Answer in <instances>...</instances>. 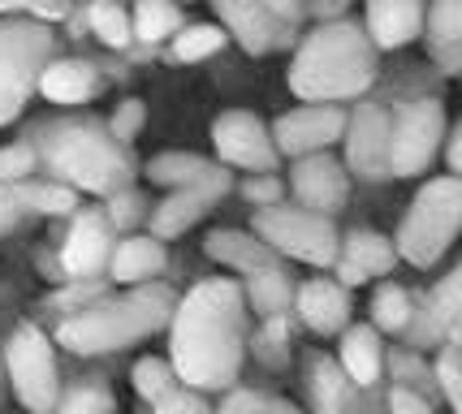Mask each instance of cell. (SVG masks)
I'll return each instance as SVG.
<instances>
[{"label": "cell", "mask_w": 462, "mask_h": 414, "mask_svg": "<svg viewBox=\"0 0 462 414\" xmlns=\"http://www.w3.org/2000/svg\"><path fill=\"white\" fill-rule=\"evenodd\" d=\"M22 212H40V216H69L79 212V190L60 186V181H22L14 186Z\"/></svg>", "instance_id": "obj_27"}, {"label": "cell", "mask_w": 462, "mask_h": 414, "mask_svg": "<svg viewBox=\"0 0 462 414\" xmlns=\"http://www.w3.org/2000/svg\"><path fill=\"white\" fill-rule=\"evenodd\" d=\"M458 69H462V60H458Z\"/></svg>", "instance_id": "obj_52"}, {"label": "cell", "mask_w": 462, "mask_h": 414, "mask_svg": "<svg viewBox=\"0 0 462 414\" xmlns=\"http://www.w3.org/2000/svg\"><path fill=\"white\" fill-rule=\"evenodd\" d=\"M87 22H91V35L108 48H130L134 40V22H130V9H121L113 0H100L87 9Z\"/></svg>", "instance_id": "obj_32"}, {"label": "cell", "mask_w": 462, "mask_h": 414, "mask_svg": "<svg viewBox=\"0 0 462 414\" xmlns=\"http://www.w3.org/2000/svg\"><path fill=\"white\" fill-rule=\"evenodd\" d=\"M100 298H104L100 281H69V290H60V294L52 298V307H60V311L69 307V311L79 316V311H87V307H96Z\"/></svg>", "instance_id": "obj_42"}, {"label": "cell", "mask_w": 462, "mask_h": 414, "mask_svg": "<svg viewBox=\"0 0 462 414\" xmlns=\"http://www.w3.org/2000/svg\"><path fill=\"white\" fill-rule=\"evenodd\" d=\"M212 143H217V156L229 169H246V173H273L277 160H282L277 143H273V130L255 113H242V108L217 117Z\"/></svg>", "instance_id": "obj_11"}, {"label": "cell", "mask_w": 462, "mask_h": 414, "mask_svg": "<svg viewBox=\"0 0 462 414\" xmlns=\"http://www.w3.org/2000/svg\"><path fill=\"white\" fill-rule=\"evenodd\" d=\"M449 169H454V178H462V125L449 138Z\"/></svg>", "instance_id": "obj_49"}, {"label": "cell", "mask_w": 462, "mask_h": 414, "mask_svg": "<svg viewBox=\"0 0 462 414\" xmlns=\"http://www.w3.org/2000/svg\"><path fill=\"white\" fill-rule=\"evenodd\" d=\"M285 195V186L277 181V173H255V178L242 181V198L246 203H255V212H263V207H277Z\"/></svg>", "instance_id": "obj_40"}, {"label": "cell", "mask_w": 462, "mask_h": 414, "mask_svg": "<svg viewBox=\"0 0 462 414\" xmlns=\"http://www.w3.org/2000/svg\"><path fill=\"white\" fill-rule=\"evenodd\" d=\"M242 285L199 281L173 311V372L195 393H221L242 372L246 333H242Z\"/></svg>", "instance_id": "obj_1"}, {"label": "cell", "mask_w": 462, "mask_h": 414, "mask_svg": "<svg viewBox=\"0 0 462 414\" xmlns=\"http://www.w3.org/2000/svg\"><path fill=\"white\" fill-rule=\"evenodd\" d=\"M5 375L14 380V393L31 414H57L60 406V375L52 341L35 324H18L5 341Z\"/></svg>", "instance_id": "obj_8"}, {"label": "cell", "mask_w": 462, "mask_h": 414, "mask_svg": "<svg viewBox=\"0 0 462 414\" xmlns=\"http://www.w3.org/2000/svg\"><path fill=\"white\" fill-rule=\"evenodd\" d=\"M346 173L359 181L393 178V117L381 104H359L346 121Z\"/></svg>", "instance_id": "obj_10"}, {"label": "cell", "mask_w": 462, "mask_h": 414, "mask_svg": "<svg viewBox=\"0 0 462 414\" xmlns=\"http://www.w3.org/2000/svg\"><path fill=\"white\" fill-rule=\"evenodd\" d=\"M393 372H398V389H411V393H420L415 384H420V380H428V372L420 367V358H411V354L393 358Z\"/></svg>", "instance_id": "obj_46"}, {"label": "cell", "mask_w": 462, "mask_h": 414, "mask_svg": "<svg viewBox=\"0 0 462 414\" xmlns=\"http://www.w3.org/2000/svg\"><path fill=\"white\" fill-rule=\"evenodd\" d=\"M217 414H299V406H290L282 397H263V393H234Z\"/></svg>", "instance_id": "obj_39"}, {"label": "cell", "mask_w": 462, "mask_h": 414, "mask_svg": "<svg viewBox=\"0 0 462 414\" xmlns=\"http://www.w3.org/2000/svg\"><path fill=\"white\" fill-rule=\"evenodd\" d=\"M26 14H31V22H60V18H69V5H31V9H26Z\"/></svg>", "instance_id": "obj_48"}, {"label": "cell", "mask_w": 462, "mask_h": 414, "mask_svg": "<svg viewBox=\"0 0 462 414\" xmlns=\"http://www.w3.org/2000/svg\"><path fill=\"white\" fill-rule=\"evenodd\" d=\"M35 164H40V147L35 143H9V147H0V181L5 186L31 181Z\"/></svg>", "instance_id": "obj_36"}, {"label": "cell", "mask_w": 462, "mask_h": 414, "mask_svg": "<svg viewBox=\"0 0 462 414\" xmlns=\"http://www.w3.org/2000/svg\"><path fill=\"white\" fill-rule=\"evenodd\" d=\"M130 375H134V393L147 397L152 406H156L164 393H173V389H178V372H173V363H169V358H139Z\"/></svg>", "instance_id": "obj_33"}, {"label": "cell", "mask_w": 462, "mask_h": 414, "mask_svg": "<svg viewBox=\"0 0 462 414\" xmlns=\"http://www.w3.org/2000/svg\"><path fill=\"white\" fill-rule=\"evenodd\" d=\"M130 22H134V40L143 43H161L181 35V9L178 5H164V0H139L130 9Z\"/></svg>", "instance_id": "obj_28"}, {"label": "cell", "mask_w": 462, "mask_h": 414, "mask_svg": "<svg viewBox=\"0 0 462 414\" xmlns=\"http://www.w3.org/2000/svg\"><path fill=\"white\" fill-rule=\"evenodd\" d=\"M346 108L337 104H302L294 113L277 117L273 125V143L282 156L307 160V156H320L324 147H333L337 138H346Z\"/></svg>", "instance_id": "obj_12"}, {"label": "cell", "mask_w": 462, "mask_h": 414, "mask_svg": "<svg viewBox=\"0 0 462 414\" xmlns=\"http://www.w3.org/2000/svg\"><path fill=\"white\" fill-rule=\"evenodd\" d=\"M290 190L299 198V207L333 220V212H342L346 198H350V173H346L342 160H333L328 152H320V156L294 160Z\"/></svg>", "instance_id": "obj_13"}, {"label": "cell", "mask_w": 462, "mask_h": 414, "mask_svg": "<svg viewBox=\"0 0 462 414\" xmlns=\"http://www.w3.org/2000/svg\"><path fill=\"white\" fill-rule=\"evenodd\" d=\"M242 294H246V307L263 319H285V311L294 307V281L285 268H263V272H251L246 276V285H242Z\"/></svg>", "instance_id": "obj_24"}, {"label": "cell", "mask_w": 462, "mask_h": 414, "mask_svg": "<svg viewBox=\"0 0 462 414\" xmlns=\"http://www.w3.org/2000/svg\"><path fill=\"white\" fill-rule=\"evenodd\" d=\"M285 345H290V324L285 319H263L260 336H255V350H260V358L268 367H282L285 363V354H290Z\"/></svg>", "instance_id": "obj_38"}, {"label": "cell", "mask_w": 462, "mask_h": 414, "mask_svg": "<svg viewBox=\"0 0 462 414\" xmlns=\"http://www.w3.org/2000/svg\"><path fill=\"white\" fill-rule=\"evenodd\" d=\"M108 272H113V281H121V285H152V276L164 272V246L161 237H121L117 251H113V263H108Z\"/></svg>", "instance_id": "obj_21"}, {"label": "cell", "mask_w": 462, "mask_h": 414, "mask_svg": "<svg viewBox=\"0 0 462 414\" xmlns=\"http://www.w3.org/2000/svg\"><path fill=\"white\" fill-rule=\"evenodd\" d=\"M337 363L342 372L350 375L355 389H372L384 372V345H381V333L372 324H355L342 333V345H337Z\"/></svg>", "instance_id": "obj_20"}, {"label": "cell", "mask_w": 462, "mask_h": 414, "mask_svg": "<svg viewBox=\"0 0 462 414\" xmlns=\"http://www.w3.org/2000/svg\"><path fill=\"white\" fill-rule=\"evenodd\" d=\"M221 169L225 164H208V160L195 156V152H161V156H152V164H147V178L156 181V186L190 190V186L212 181Z\"/></svg>", "instance_id": "obj_26"}, {"label": "cell", "mask_w": 462, "mask_h": 414, "mask_svg": "<svg viewBox=\"0 0 462 414\" xmlns=\"http://www.w3.org/2000/svg\"><path fill=\"white\" fill-rule=\"evenodd\" d=\"M0 363H5V354H0Z\"/></svg>", "instance_id": "obj_51"}, {"label": "cell", "mask_w": 462, "mask_h": 414, "mask_svg": "<svg viewBox=\"0 0 462 414\" xmlns=\"http://www.w3.org/2000/svg\"><path fill=\"white\" fill-rule=\"evenodd\" d=\"M173 311H178L173 294L152 281L117 298H100L96 307L60 319L57 341L74 354H108V350H125L143 336L161 333L164 324H173Z\"/></svg>", "instance_id": "obj_3"}, {"label": "cell", "mask_w": 462, "mask_h": 414, "mask_svg": "<svg viewBox=\"0 0 462 414\" xmlns=\"http://www.w3.org/2000/svg\"><path fill=\"white\" fill-rule=\"evenodd\" d=\"M117 410V401H113V393L104 389V384H74L69 393H60V406L57 414H113Z\"/></svg>", "instance_id": "obj_35"}, {"label": "cell", "mask_w": 462, "mask_h": 414, "mask_svg": "<svg viewBox=\"0 0 462 414\" xmlns=\"http://www.w3.org/2000/svg\"><path fill=\"white\" fill-rule=\"evenodd\" d=\"M217 18H221L225 35H234L242 43V52H251V57H263L290 40V26L277 22L268 0H221Z\"/></svg>", "instance_id": "obj_15"}, {"label": "cell", "mask_w": 462, "mask_h": 414, "mask_svg": "<svg viewBox=\"0 0 462 414\" xmlns=\"http://www.w3.org/2000/svg\"><path fill=\"white\" fill-rule=\"evenodd\" d=\"M355 272H363L367 281L372 276H389L393 272V263H398V246L389 242L384 234H376V229H355V234L342 237V255Z\"/></svg>", "instance_id": "obj_25"}, {"label": "cell", "mask_w": 462, "mask_h": 414, "mask_svg": "<svg viewBox=\"0 0 462 414\" xmlns=\"http://www.w3.org/2000/svg\"><path fill=\"white\" fill-rule=\"evenodd\" d=\"M52 65V31L31 18L0 22V125L26 108L31 91L40 87L43 69Z\"/></svg>", "instance_id": "obj_6"}, {"label": "cell", "mask_w": 462, "mask_h": 414, "mask_svg": "<svg viewBox=\"0 0 462 414\" xmlns=\"http://www.w3.org/2000/svg\"><path fill=\"white\" fill-rule=\"evenodd\" d=\"M108 225L113 229H130V225H139V216H143V198L134 195V190H121V195H113L108 198Z\"/></svg>", "instance_id": "obj_43"}, {"label": "cell", "mask_w": 462, "mask_h": 414, "mask_svg": "<svg viewBox=\"0 0 462 414\" xmlns=\"http://www.w3.org/2000/svg\"><path fill=\"white\" fill-rule=\"evenodd\" d=\"M389 414H432V406H428L423 393H411V389H398V384H393V393H389Z\"/></svg>", "instance_id": "obj_45"}, {"label": "cell", "mask_w": 462, "mask_h": 414, "mask_svg": "<svg viewBox=\"0 0 462 414\" xmlns=\"http://www.w3.org/2000/svg\"><path fill=\"white\" fill-rule=\"evenodd\" d=\"M203 255L234 268V272L251 276V272H263V268H282L277 263V251H268L255 234H242V229H217V234L203 237Z\"/></svg>", "instance_id": "obj_19"}, {"label": "cell", "mask_w": 462, "mask_h": 414, "mask_svg": "<svg viewBox=\"0 0 462 414\" xmlns=\"http://www.w3.org/2000/svg\"><path fill=\"white\" fill-rule=\"evenodd\" d=\"M376 82V43L359 22H320L290 60V91L302 104H337L367 96Z\"/></svg>", "instance_id": "obj_2"}, {"label": "cell", "mask_w": 462, "mask_h": 414, "mask_svg": "<svg viewBox=\"0 0 462 414\" xmlns=\"http://www.w3.org/2000/svg\"><path fill=\"white\" fill-rule=\"evenodd\" d=\"M307 389H311V414H355V384L337 358H311Z\"/></svg>", "instance_id": "obj_22"}, {"label": "cell", "mask_w": 462, "mask_h": 414, "mask_svg": "<svg viewBox=\"0 0 462 414\" xmlns=\"http://www.w3.org/2000/svg\"><path fill=\"white\" fill-rule=\"evenodd\" d=\"M40 91L52 104H87V99L100 91V74H96V65L91 60H52L48 69H43L40 78Z\"/></svg>", "instance_id": "obj_23"}, {"label": "cell", "mask_w": 462, "mask_h": 414, "mask_svg": "<svg viewBox=\"0 0 462 414\" xmlns=\"http://www.w3.org/2000/svg\"><path fill=\"white\" fill-rule=\"evenodd\" d=\"M411 316H415V302H411L402 285H381L376 290V298H372V328L376 333H406Z\"/></svg>", "instance_id": "obj_29"}, {"label": "cell", "mask_w": 462, "mask_h": 414, "mask_svg": "<svg viewBox=\"0 0 462 414\" xmlns=\"http://www.w3.org/2000/svg\"><path fill=\"white\" fill-rule=\"evenodd\" d=\"M156 414H212V410H208V401L195 389H173V393H164L156 401Z\"/></svg>", "instance_id": "obj_44"}, {"label": "cell", "mask_w": 462, "mask_h": 414, "mask_svg": "<svg viewBox=\"0 0 462 414\" xmlns=\"http://www.w3.org/2000/svg\"><path fill=\"white\" fill-rule=\"evenodd\" d=\"M462 234V178H432L411 198L402 225H398V259L415 268H432L449 251V242Z\"/></svg>", "instance_id": "obj_5"}, {"label": "cell", "mask_w": 462, "mask_h": 414, "mask_svg": "<svg viewBox=\"0 0 462 414\" xmlns=\"http://www.w3.org/2000/svg\"><path fill=\"white\" fill-rule=\"evenodd\" d=\"M428 316L437 324V333L449 336V328L462 324V263L449 276L437 281V290L428 294Z\"/></svg>", "instance_id": "obj_30"}, {"label": "cell", "mask_w": 462, "mask_h": 414, "mask_svg": "<svg viewBox=\"0 0 462 414\" xmlns=\"http://www.w3.org/2000/svg\"><path fill=\"white\" fill-rule=\"evenodd\" d=\"M18 220H22L18 195H14V186H5V181H0V234H9Z\"/></svg>", "instance_id": "obj_47"}, {"label": "cell", "mask_w": 462, "mask_h": 414, "mask_svg": "<svg viewBox=\"0 0 462 414\" xmlns=\"http://www.w3.org/2000/svg\"><path fill=\"white\" fill-rule=\"evenodd\" d=\"M437 384L449 397L454 414H462V354L449 350V345H441V354H437Z\"/></svg>", "instance_id": "obj_37"}, {"label": "cell", "mask_w": 462, "mask_h": 414, "mask_svg": "<svg viewBox=\"0 0 462 414\" xmlns=\"http://www.w3.org/2000/svg\"><path fill=\"white\" fill-rule=\"evenodd\" d=\"M294 311L316 336H337L350 328V290L333 276H311L294 294Z\"/></svg>", "instance_id": "obj_17"}, {"label": "cell", "mask_w": 462, "mask_h": 414, "mask_svg": "<svg viewBox=\"0 0 462 414\" xmlns=\"http://www.w3.org/2000/svg\"><path fill=\"white\" fill-rule=\"evenodd\" d=\"M423 22H428V9L420 0H372L363 14V31L381 52H389L423 35Z\"/></svg>", "instance_id": "obj_18"}, {"label": "cell", "mask_w": 462, "mask_h": 414, "mask_svg": "<svg viewBox=\"0 0 462 414\" xmlns=\"http://www.w3.org/2000/svg\"><path fill=\"white\" fill-rule=\"evenodd\" d=\"M234 190V178H229V169H221L212 181H203V186H190V190H173V195L164 198L161 207L152 212V237H178L186 234L190 225L199 216H208L212 212V203L221 195H229Z\"/></svg>", "instance_id": "obj_16"}, {"label": "cell", "mask_w": 462, "mask_h": 414, "mask_svg": "<svg viewBox=\"0 0 462 414\" xmlns=\"http://www.w3.org/2000/svg\"><path fill=\"white\" fill-rule=\"evenodd\" d=\"M40 160L69 190H91V195L113 198L130 181V160L121 152V143L104 125H91V121L52 125L40 143Z\"/></svg>", "instance_id": "obj_4"}, {"label": "cell", "mask_w": 462, "mask_h": 414, "mask_svg": "<svg viewBox=\"0 0 462 414\" xmlns=\"http://www.w3.org/2000/svg\"><path fill=\"white\" fill-rule=\"evenodd\" d=\"M113 225L104 212H79L69 225V237L60 246V272L65 281H96L104 263H113Z\"/></svg>", "instance_id": "obj_14"}, {"label": "cell", "mask_w": 462, "mask_h": 414, "mask_svg": "<svg viewBox=\"0 0 462 414\" xmlns=\"http://www.w3.org/2000/svg\"><path fill=\"white\" fill-rule=\"evenodd\" d=\"M251 234L260 237L268 251L299 259V263H311V268H333L337 255H342V234L333 229V220L316 216V212H307L299 203L294 207L277 203V207L255 212Z\"/></svg>", "instance_id": "obj_7"}, {"label": "cell", "mask_w": 462, "mask_h": 414, "mask_svg": "<svg viewBox=\"0 0 462 414\" xmlns=\"http://www.w3.org/2000/svg\"><path fill=\"white\" fill-rule=\"evenodd\" d=\"M225 40H229V35H225L221 22H195V26H181V35L173 40V52H169V57L186 60V65H190V60H208L212 52H221Z\"/></svg>", "instance_id": "obj_31"}, {"label": "cell", "mask_w": 462, "mask_h": 414, "mask_svg": "<svg viewBox=\"0 0 462 414\" xmlns=\"http://www.w3.org/2000/svg\"><path fill=\"white\" fill-rule=\"evenodd\" d=\"M445 138V108L441 99H411L393 113V178L423 173Z\"/></svg>", "instance_id": "obj_9"}, {"label": "cell", "mask_w": 462, "mask_h": 414, "mask_svg": "<svg viewBox=\"0 0 462 414\" xmlns=\"http://www.w3.org/2000/svg\"><path fill=\"white\" fill-rule=\"evenodd\" d=\"M445 345H449V350H458V354H462V324H458V328H449V336H445Z\"/></svg>", "instance_id": "obj_50"}, {"label": "cell", "mask_w": 462, "mask_h": 414, "mask_svg": "<svg viewBox=\"0 0 462 414\" xmlns=\"http://www.w3.org/2000/svg\"><path fill=\"white\" fill-rule=\"evenodd\" d=\"M432 48H458L462 43V0H441L428 9V22H423Z\"/></svg>", "instance_id": "obj_34"}, {"label": "cell", "mask_w": 462, "mask_h": 414, "mask_svg": "<svg viewBox=\"0 0 462 414\" xmlns=\"http://www.w3.org/2000/svg\"><path fill=\"white\" fill-rule=\"evenodd\" d=\"M143 121H147V108H143V99H121L113 121H108V134L117 138V143H130V138L143 130Z\"/></svg>", "instance_id": "obj_41"}]
</instances>
